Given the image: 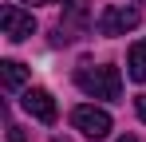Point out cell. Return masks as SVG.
Instances as JSON below:
<instances>
[{
    "mask_svg": "<svg viewBox=\"0 0 146 142\" xmlns=\"http://www.w3.org/2000/svg\"><path fill=\"white\" fill-rule=\"evenodd\" d=\"M75 83H79V91L91 95V99H122V75L111 63H103V67H87L83 63L75 71Z\"/></svg>",
    "mask_w": 146,
    "mask_h": 142,
    "instance_id": "cell-1",
    "label": "cell"
},
{
    "mask_svg": "<svg viewBox=\"0 0 146 142\" xmlns=\"http://www.w3.org/2000/svg\"><path fill=\"white\" fill-rule=\"evenodd\" d=\"M87 28H91V0H67V4H63V20L55 28L51 44H71Z\"/></svg>",
    "mask_w": 146,
    "mask_h": 142,
    "instance_id": "cell-2",
    "label": "cell"
},
{
    "mask_svg": "<svg viewBox=\"0 0 146 142\" xmlns=\"http://www.w3.org/2000/svg\"><path fill=\"white\" fill-rule=\"evenodd\" d=\"M138 20H142V16H138V8H126V4H107L95 28H99V36H107V40H111V36H126V32H134V28H138Z\"/></svg>",
    "mask_w": 146,
    "mask_h": 142,
    "instance_id": "cell-3",
    "label": "cell"
},
{
    "mask_svg": "<svg viewBox=\"0 0 146 142\" xmlns=\"http://www.w3.org/2000/svg\"><path fill=\"white\" fill-rule=\"evenodd\" d=\"M71 126L83 134V138H95V142H99V138L111 134V115L99 111V107H87V103H83V107H75V111H71Z\"/></svg>",
    "mask_w": 146,
    "mask_h": 142,
    "instance_id": "cell-4",
    "label": "cell"
},
{
    "mask_svg": "<svg viewBox=\"0 0 146 142\" xmlns=\"http://www.w3.org/2000/svg\"><path fill=\"white\" fill-rule=\"evenodd\" d=\"M0 24H4V36L12 40V44H20L28 36H36V16L24 12L20 4H4L0 8Z\"/></svg>",
    "mask_w": 146,
    "mask_h": 142,
    "instance_id": "cell-5",
    "label": "cell"
},
{
    "mask_svg": "<svg viewBox=\"0 0 146 142\" xmlns=\"http://www.w3.org/2000/svg\"><path fill=\"white\" fill-rule=\"evenodd\" d=\"M20 107H24L32 118H40V122H55V115H59V111H55V99H51L44 87H28L24 99H20Z\"/></svg>",
    "mask_w": 146,
    "mask_h": 142,
    "instance_id": "cell-6",
    "label": "cell"
},
{
    "mask_svg": "<svg viewBox=\"0 0 146 142\" xmlns=\"http://www.w3.org/2000/svg\"><path fill=\"white\" fill-rule=\"evenodd\" d=\"M126 75L134 83H146V40L130 44V51H126Z\"/></svg>",
    "mask_w": 146,
    "mask_h": 142,
    "instance_id": "cell-7",
    "label": "cell"
},
{
    "mask_svg": "<svg viewBox=\"0 0 146 142\" xmlns=\"http://www.w3.org/2000/svg\"><path fill=\"white\" fill-rule=\"evenodd\" d=\"M0 79H4L8 91H20V87L28 83V67L16 63V59H4V63H0Z\"/></svg>",
    "mask_w": 146,
    "mask_h": 142,
    "instance_id": "cell-8",
    "label": "cell"
},
{
    "mask_svg": "<svg viewBox=\"0 0 146 142\" xmlns=\"http://www.w3.org/2000/svg\"><path fill=\"white\" fill-rule=\"evenodd\" d=\"M8 142H28V134L16 126V122H8Z\"/></svg>",
    "mask_w": 146,
    "mask_h": 142,
    "instance_id": "cell-9",
    "label": "cell"
},
{
    "mask_svg": "<svg viewBox=\"0 0 146 142\" xmlns=\"http://www.w3.org/2000/svg\"><path fill=\"white\" fill-rule=\"evenodd\" d=\"M134 107H138V118L146 122V95H138V99H134Z\"/></svg>",
    "mask_w": 146,
    "mask_h": 142,
    "instance_id": "cell-10",
    "label": "cell"
},
{
    "mask_svg": "<svg viewBox=\"0 0 146 142\" xmlns=\"http://www.w3.org/2000/svg\"><path fill=\"white\" fill-rule=\"evenodd\" d=\"M24 4H63V0H24Z\"/></svg>",
    "mask_w": 146,
    "mask_h": 142,
    "instance_id": "cell-11",
    "label": "cell"
},
{
    "mask_svg": "<svg viewBox=\"0 0 146 142\" xmlns=\"http://www.w3.org/2000/svg\"><path fill=\"white\" fill-rule=\"evenodd\" d=\"M119 142H138V138H130V134H122V138H119Z\"/></svg>",
    "mask_w": 146,
    "mask_h": 142,
    "instance_id": "cell-12",
    "label": "cell"
}]
</instances>
